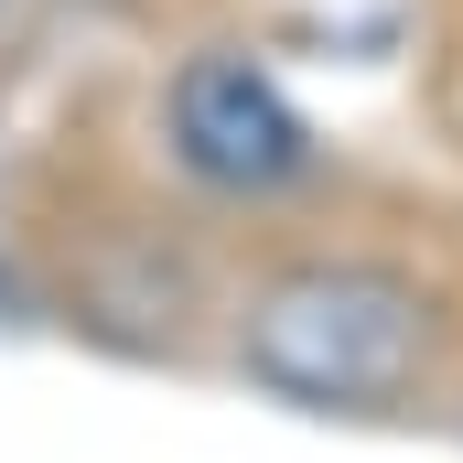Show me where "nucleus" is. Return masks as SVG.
I'll return each instance as SVG.
<instances>
[{
  "instance_id": "1",
  "label": "nucleus",
  "mask_w": 463,
  "mask_h": 463,
  "mask_svg": "<svg viewBox=\"0 0 463 463\" xmlns=\"http://www.w3.org/2000/svg\"><path fill=\"white\" fill-rule=\"evenodd\" d=\"M237 366L291 410H388L431 366V291L388 259H302L248 302Z\"/></svg>"
},
{
  "instance_id": "2",
  "label": "nucleus",
  "mask_w": 463,
  "mask_h": 463,
  "mask_svg": "<svg viewBox=\"0 0 463 463\" xmlns=\"http://www.w3.org/2000/svg\"><path fill=\"white\" fill-rule=\"evenodd\" d=\"M162 140L194 184L216 194H280L313 173V129L269 87V65L248 54H184V76L162 87Z\"/></svg>"
},
{
  "instance_id": "3",
  "label": "nucleus",
  "mask_w": 463,
  "mask_h": 463,
  "mask_svg": "<svg viewBox=\"0 0 463 463\" xmlns=\"http://www.w3.org/2000/svg\"><path fill=\"white\" fill-rule=\"evenodd\" d=\"M11 22H22V0H0V33H11Z\"/></svg>"
}]
</instances>
